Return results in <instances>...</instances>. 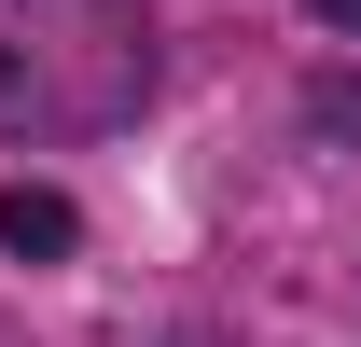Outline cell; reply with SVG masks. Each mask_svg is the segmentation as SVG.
<instances>
[{
    "label": "cell",
    "instance_id": "3957f363",
    "mask_svg": "<svg viewBox=\"0 0 361 347\" xmlns=\"http://www.w3.org/2000/svg\"><path fill=\"white\" fill-rule=\"evenodd\" d=\"M306 14H334V28H361V0H306Z\"/></svg>",
    "mask_w": 361,
    "mask_h": 347
},
{
    "label": "cell",
    "instance_id": "7a4b0ae2",
    "mask_svg": "<svg viewBox=\"0 0 361 347\" xmlns=\"http://www.w3.org/2000/svg\"><path fill=\"white\" fill-rule=\"evenodd\" d=\"M0 250H28V264L84 250V209H70V195H42V181H14V195H0Z\"/></svg>",
    "mask_w": 361,
    "mask_h": 347
},
{
    "label": "cell",
    "instance_id": "6da1fadb",
    "mask_svg": "<svg viewBox=\"0 0 361 347\" xmlns=\"http://www.w3.org/2000/svg\"><path fill=\"white\" fill-rule=\"evenodd\" d=\"M153 97V28L139 0H0V139H111Z\"/></svg>",
    "mask_w": 361,
    "mask_h": 347
}]
</instances>
